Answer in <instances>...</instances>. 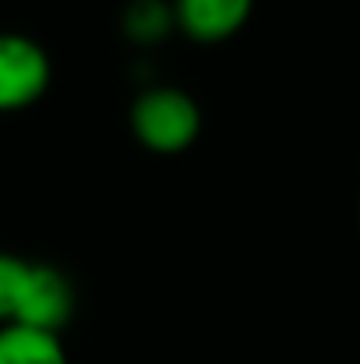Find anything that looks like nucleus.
<instances>
[{
	"instance_id": "nucleus-1",
	"label": "nucleus",
	"mask_w": 360,
	"mask_h": 364,
	"mask_svg": "<svg viewBox=\"0 0 360 364\" xmlns=\"http://www.w3.org/2000/svg\"><path fill=\"white\" fill-rule=\"evenodd\" d=\"M131 134L156 156L187 152L202 134V107L177 85L141 89L131 103Z\"/></svg>"
},
{
	"instance_id": "nucleus-2",
	"label": "nucleus",
	"mask_w": 360,
	"mask_h": 364,
	"mask_svg": "<svg viewBox=\"0 0 360 364\" xmlns=\"http://www.w3.org/2000/svg\"><path fill=\"white\" fill-rule=\"evenodd\" d=\"M50 75V57L32 36L0 32V114H14L43 100Z\"/></svg>"
},
{
	"instance_id": "nucleus-3",
	"label": "nucleus",
	"mask_w": 360,
	"mask_h": 364,
	"mask_svg": "<svg viewBox=\"0 0 360 364\" xmlns=\"http://www.w3.org/2000/svg\"><path fill=\"white\" fill-rule=\"evenodd\" d=\"M71 315H75V287H71L67 272H60L50 262H28L18 315L11 326H28V329L60 336V329L71 322Z\"/></svg>"
},
{
	"instance_id": "nucleus-4",
	"label": "nucleus",
	"mask_w": 360,
	"mask_h": 364,
	"mask_svg": "<svg viewBox=\"0 0 360 364\" xmlns=\"http://www.w3.org/2000/svg\"><path fill=\"white\" fill-rule=\"evenodd\" d=\"M173 25L191 43H227L247 25L254 0H173Z\"/></svg>"
},
{
	"instance_id": "nucleus-5",
	"label": "nucleus",
	"mask_w": 360,
	"mask_h": 364,
	"mask_svg": "<svg viewBox=\"0 0 360 364\" xmlns=\"http://www.w3.org/2000/svg\"><path fill=\"white\" fill-rule=\"evenodd\" d=\"M0 364H71L57 333L0 326Z\"/></svg>"
},
{
	"instance_id": "nucleus-6",
	"label": "nucleus",
	"mask_w": 360,
	"mask_h": 364,
	"mask_svg": "<svg viewBox=\"0 0 360 364\" xmlns=\"http://www.w3.org/2000/svg\"><path fill=\"white\" fill-rule=\"evenodd\" d=\"M124 28L134 43H159L173 28V7L166 0H134L124 14Z\"/></svg>"
},
{
	"instance_id": "nucleus-7",
	"label": "nucleus",
	"mask_w": 360,
	"mask_h": 364,
	"mask_svg": "<svg viewBox=\"0 0 360 364\" xmlns=\"http://www.w3.org/2000/svg\"><path fill=\"white\" fill-rule=\"evenodd\" d=\"M25 276H28V258H18V255L0 251V326H11L14 322Z\"/></svg>"
}]
</instances>
